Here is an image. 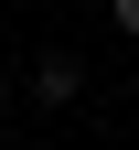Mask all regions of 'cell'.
Instances as JSON below:
<instances>
[{
	"label": "cell",
	"instance_id": "cell-1",
	"mask_svg": "<svg viewBox=\"0 0 139 150\" xmlns=\"http://www.w3.org/2000/svg\"><path fill=\"white\" fill-rule=\"evenodd\" d=\"M75 86H86L75 54H43V64H32V97H43V107H75Z\"/></svg>",
	"mask_w": 139,
	"mask_h": 150
},
{
	"label": "cell",
	"instance_id": "cell-2",
	"mask_svg": "<svg viewBox=\"0 0 139 150\" xmlns=\"http://www.w3.org/2000/svg\"><path fill=\"white\" fill-rule=\"evenodd\" d=\"M107 11H118V32H128V43H139V0H107Z\"/></svg>",
	"mask_w": 139,
	"mask_h": 150
},
{
	"label": "cell",
	"instance_id": "cell-3",
	"mask_svg": "<svg viewBox=\"0 0 139 150\" xmlns=\"http://www.w3.org/2000/svg\"><path fill=\"white\" fill-rule=\"evenodd\" d=\"M0 107H11V75H0Z\"/></svg>",
	"mask_w": 139,
	"mask_h": 150
}]
</instances>
